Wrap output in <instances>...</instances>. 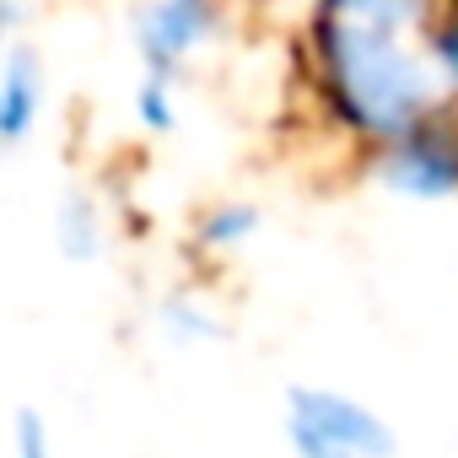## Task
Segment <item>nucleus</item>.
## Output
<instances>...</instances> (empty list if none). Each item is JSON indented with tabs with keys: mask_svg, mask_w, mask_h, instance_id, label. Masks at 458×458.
<instances>
[{
	"mask_svg": "<svg viewBox=\"0 0 458 458\" xmlns=\"http://www.w3.org/2000/svg\"><path fill=\"white\" fill-rule=\"evenodd\" d=\"M426 55H431V71L458 92V6H453L447 17L431 22V33H426Z\"/></svg>",
	"mask_w": 458,
	"mask_h": 458,
	"instance_id": "9d476101",
	"label": "nucleus"
},
{
	"mask_svg": "<svg viewBox=\"0 0 458 458\" xmlns=\"http://www.w3.org/2000/svg\"><path fill=\"white\" fill-rule=\"evenodd\" d=\"M313 49H318L324 98L340 114V124H351L356 135L394 146L437 114L431 55L426 44L415 49L410 33L313 12Z\"/></svg>",
	"mask_w": 458,
	"mask_h": 458,
	"instance_id": "f257e3e1",
	"label": "nucleus"
},
{
	"mask_svg": "<svg viewBox=\"0 0 458 458\" xmlns=\"http://www.w3.org/2000/svg\"><path fill=\"white\" fill-rule=\"evenodd\" d=\"M44 103H49L44 65H38L28 49H12V55H6V71H0V140H6V146H22V140L38 130Z\"/></svg>",
	"mask_w": 458,
	"mask_h": 458,
	"instance_id": "39448f33",
	"label": "nucleus"
},
{
	"mask_svg": "<svg viewBox=\"0 0 458 458\" xmlns=\"http://www.w3.org/2000/svg\"><path fill=\"white\" fill-rule=\"evenodd\" d=\"M221 17L216 0H151L135 17V49H140V76H178V65L216 38Z\"/></svg>",
	"mask_w": 458,
	"mask_h": 458,
	"instance_id": "20e7f679",
	"label": "nucleus"
},
{
	"mask_svg": "<svg viewBox=\"0 0 458 458\" xmlns=\"http://www.w3.org/2000/svg\"><path fill=\"white\" fill-rule=\"evenodd\" d=\"M55 238H60V254L87 265L103 254V221H98V205L87 194H65L60 210H55Z\"/></svg>",
	"mask_w": 458,
	"mask_h": 458,
	"instance_id": "423d86ee",
	"label": "nucleus"
},
{
	"mask_svg": "<svg viewBox=\"0 0 458 458\" xmlns=\"http://www.w3.org/2000/svg\"><path fill=\"white\" fill-rule=\"evenodd\" d=\"M372 178L415 205L458 199V114L437 108L426 124H415L404 140L383 146L372 157Z\"/></svg>",
	"mask_w": 458,
	"mask_h": 458,
	"instance_id": "7ed1b4c3",
	"label": "nucleus"
},
{
	"mask_svg": "<svg viewBox=\"0 0 458 458\" xmlns=\"http://www.w3.org/2000/svg\"><path fill=\"white\" fill-rule=\"evenodd\" d=\"M135 124L151 130V135H167L178 124V98H173L167 76H140L135 81Z\"/></svg>",
	"mask_w": 458,
	"mask_h": 458,
	"instance_id": "6e6552de",
	"label": "nucleus"
},
{
	"mask_svg": "<svg viewBox=\"0 0 458 458\" xmlns=\"http://www.w3.org/2000/svg\"><path fill=\"white\" fill-rule=\"evenodd\" d=\"M259 226H265L259 205H249V199H226V205L205 210V221H199V243H205V249H243L249 238H259Z\"/></svg>",
	"mask_w": 458,
	"mask_h": 458,
	"instance_id": "0eeeda50",
	"label": "nucleus"
},
{
	"mask_svg": "<svg viewBox=\"0 0 458 458\" xmlns=\"http://www.w3.org/2000/svg\"><path fill=\"white\" fill-rule=\"evenodd\" d=\"M17 458H55L49 453V426L38 410H17Z\"/></svg>",
	"mask_w": 458,
	"mask_h": 458,
	"instance_id": "9b49d317",
	"label": "nucleus"
},
{
	"mask_svg": "<svg viewBox=\"0 0 458 458\" xmlns=\"http://www.w3.org/2000/svg\"><path fill=\"white\" fill-rule=\"evenodd\" d=\"M286 447L292 458H394L399 437L394 426L356 394L318 388V383H292L286 388Z\"/></svg>",
	"mask_w": 458,
	"mask_h": 458,
	"instance_id": "f03ea898",
	"label": "nucleus"
},
{
	"mask_svg": "<svg viewBox=\"0 0 458 458\" xmlns=\"http://www.w3.org/2000/svg\"><path fill=\"white\" fill-rule=\"evenodd\" d=\"M162 329L173 340H183V345H199V340H216L221 335V318L210 308L189 302V297H173V302H162Z\"/></svg>",
	"mask_w": 458,
	"mask_h": 458,
	"instance_id": "1a4fd4ad",
	"label": "nucleus"
}]
</instances>
